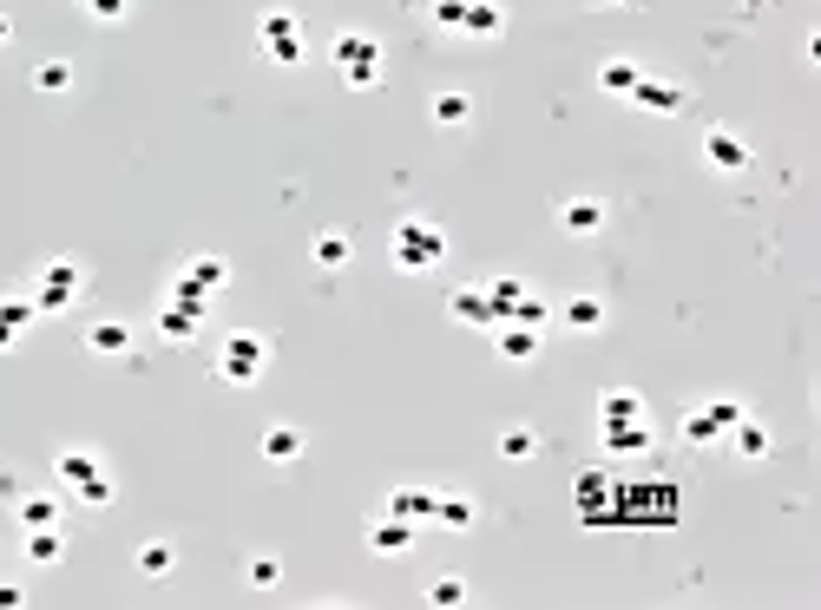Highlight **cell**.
<instances>
[{"instance_id":"1","label":"cell","mask_w":821,"mask_h":610,"mask_svg":"<svg viewBox=\"0 0 821 610\" xmlns=\"http://www.w3.org/2000/svg\"><path fill=\"white\" fill-rule=\"evenodd\" d=\"M388 250H395V269L421 276V269H434V263L447 256V237H441V223H427V217H401Z\"/></svg>"},{"instance_id":"2","label":"cell","mask_w":821,"mask_h":610,"mask_svg":"<svg viewBox=\"0 0 821 610\" xmlns=\"http://www.w3.org/2000/svg\"><path fill=\"white\" fill-rule=\"evenodd\" d=\"M53 473H59V486L72 493V499H85V506H112V480H105V460L99 453H79V447H66L59 460H53Z\"/></svg>"},{"instance_id":"3","label":"cell","mask_w":821,"mask_h":610,"mask_svg":"<svg viewBox=\"0 0 821 610\" xmlns=\"http://www.w3.org/2000/svg\"><path fill=\"white\" fill-rule=\"evenodd\" d=\"M263 361H270V342H263L256 329H237V335L217 348V381L250 388V381H263Z\"/></svg>"},{"instance_id":"4","label":"cell","mask_w":821,"mask_h":610,"mask_svg":"<svg viewBox=\"0 0 821 610\" xmlns=\"http://www.w3.org/2000/svg\"><path fill=\"white\" fill-rule=\"evenodd\" d=\"M329 53H335V72H342L355 92H368V85L381 79V46H375L368 33H335V46H329Z\"/></svg>"},{"instance_id":"5","label":"cell","mask_w":821,"mask_h":610,"mask_svg":"<svg viewBox=\"0 0 821 610\" xmlns=\"http://www.w3.org/2000/svg\"><path fill=\"white\" fill-rule=\"evenodd\" d=\"M256 46H263L270 66H296V59H303V26H296V13H283V7L263 13V20H256Z\"/></svg>"},{"instance_id":"6","label":"cell","mask_w":821,"mask_h":610,"mask_svg":"<svg viewBox=\"0 0 821 610\" xmlns=\"http://www.w3.org/2000/svg\"><path fill=\"white\" fill-rule=\"evenodd\" d=\"M79 289H85V269H79L72 256H53V263L33 276V309H66Z\"/></svg>"},{"instance_id":"7","label":"cell","mask_w":821,"mask_h":610,"mask_svg":"<svg viewBox=\"0 0 821 610\" xmlns=\"http://www.w3.org/2000/svg\"><path fill=\"white\" fill-rule=\"evenodd\" d=\"M737 421H743V401H704V407L684 414V440H691V447H717Z\"/></svg>"},{"instance_id":"8","label":"cell","mask_w":821,"mask_h":610,"mask_svg":"<svg viewBox=\"0 0 821 610\" xmlns=\"http://www.w3.org/2000/svg\"><path fill=\"white\" fill-rule=\"evenodd\" d=\"M204 302H210V296H191V289L171 283V296H164V309H158V335H164V342H191L197 322H204Z\"/></svg>"},{"instance_id":"9","label":"cell","mask_w":821,"mask_h":610,"mask_svg":"<svg viewBox=\"0 0 821 610\" xmlns=\"http://www.w3.org/2000/svg\"><path fill=\"white\" fill-rule=\"evenodd\" d=\"M572 499H579L585 526H612V519H618V493H612V473H579Z\"/></svg>"},{"instance_id":"10","label":"cell","mask_w":821,"mask_h":610,"mask_svg":"<svg viewBox=\"0 0 821 610\" xmlns=\"http://www.w3.org/2000/svg\"><path fill=\"white\" fill-rule=\"evenodd\" d=\"M704 164H710V171H743V164H750V145H743L730 125H710V131H704Z\"/></svg>"},{"instance_id":"11","label":"cell","mask_w":821,"mask_h":610,"mask_svg":"<svg viewBox=\"0 0 821 610\" xmlns=\"http://www.w3.org/2000/svg\"><path fill=\"white\" fill-rule=\"evenodd\" d=\"M631 105H638V112H664V118H671V112H684V85H677V79H651V72H645V79L631 85Z\"/></svg>"},{"instance_id":"12","label":"cell","mask_w":821,"mask_h":610,"mask_svg":"<svg viewBox=\"0 0 821 610\" xmlns=\"http://www.w3.org/2000/svg\"><path fill=\"white\" fill-rule=\"evenodd\" d=\"M224 283H230V263H217V256H191L178 269V289H191V296H217Z\"/></svg>"},{"instance_id":"13","label":"cell","mask_w":821,"mask_h":610,"mask_svg":"<svg viewBox=\"0 0 821 610\" xmlns=\"http://www.w3.org/2000/svg\"><path fill=\"white\" fill-rule=\"evenodd\" d=\"M493 348H500L506 361H533V355H539V329H526V322H493Z\"/></svg>"},{"instance_id":"14","label":"cell","mask_w":821,"mask_h":610,"mask_svg":"<svg viewBox=\"0 0 821 610\" xmlns=\"http://www.w3.org/2000/svg\"><path fill=\"white\" fill-rule=\"evenodd\" d=\"M85 348L105 355V361H125V355H132V329H125V322H92V329H85Z\"/></svg>"},{"instance_id":"15","label":"cell","mask_w":821,"mask_h":610,"mask_svg":"<svg viewBox=\"0 0 821 610\" xmlns=\"http://www.w3.org/2000/svg\"><path fill=\"white\" fill-rule=\"evenodd\" d=\"M612 453H651V421H598Z\"/></svg>"},{"instance_id":"16","label":"cell","mask_w":821,"mask_h":610,"mask_svg":"<svg viewBox=\"0 0 821 610\" xmlns=\"http://www.w3.org/2000/svg\"><path fill=\"white\" fill-rule=\"evenodd\" d=\"M408 545H414V526H408V519H395V513H388V519H375V526H368V552L395 559V552H408Z\"/></svg>"},{"instance_id":"17","label":"cell","mask_w":821,"mask_h":610,"mask_svg":"<svg viewBox=\"0 0 821 610\" xmlns=\"http://www.w3.org/2000/svg\"><path fill=\"white\" fill-rule=\"evenodd\" d=\"M559 223H566L572 237H598V230H605V204H598V197H572V204L559 210Z\"/></svg>"},{"instance_id":"18","label":"cell","mask_w":821,"mask_h":610,"mask_svg":"<svg viewBox=\"0 0 821 610\" xmlns=\"http://www.w3.org/2000/svg\"><path fill=\"white\" fill-rule=\"evenodd\" d=\"M454 322H467V329H493L500 315H493V302H487V289H454Z\"/></svg>"},{"instance_id":"19","label":"cell","mask_w":821,"mask_h":610,"mask_svg":"<svg viewBox=\"0 0 821 610\" xmlns=\"http://www.w3.org/2000/svg\"><path fill=\"white\" fill-rule=\"evenodd\" d=\"M480 519V506L467 499V493H434V526H447V532H467Z\"/></svg>"},{"instance_id":"20","label":"cell","mask_w":821,"mask_h":610,"mask_svg":"<svg viewBox=\"0 0 821 610\" xmlns=\"http://www.w3.org/2000/svg\"><path fill=\"white\" fill-rule=\"evenodd\" d=\"M559 322H566L572 335H592V329H605V302H598V296H572V302L559 309Z\"/></svg>"},{"instance_id":"21","label":"cell","mask_w":821,"mask_h":610,"mask_svg":"<svg viewBox=\"0 0 821 610\" xmlns=\"http://www.w3.org/2000/svg\"><path fill=\"white\" fill-rule=\"evenodd\" d=\"M388 513H395V519H408V526H421V519H434V493H427V486H395Z\"/></svg>"},{"instance_id":"22","label":"cell","mask_w":821,"mask_h":610,"mask_svg":"<svg viewBox=\"0 0 821 610\" xmlns=\"http://www.w3.org/2000/svg\"><path fill=\"white\" fill-rule=\"evenodd\" d=\"M26 559L33 565H59L66 559V532L59 526H26Z\"/></svg>"},{"instance_id":"23","label":"cell","mask_w":821,"mask_h":610,"mask_svg":"<svg viewBox=\"0 0 821 610\" xmlns=\"http://www.w3.org/2000/svg\"><path fill=\"white\" fill-rule=\"evenodd\" d=\"M309 256H316V269H349V256H355V243H349L342 230H322V237L309 243Z\"/></svg>"},{"instance_id":"24","label":"cell","mask_w":821,"mask_h":610,"mask_svg":"<svg viewBox=\"0 0 821 610\" xmlns=\"http://www.w3.org/2000/svg\"><path fill=\"white\" fill-rule=\"evenodd\" d=\"M598 421H645V394H631V388H605V394H598Z\"/></svg>"},{"instance_id":"25","label":"cell","mask_w":821,"mask_h":610,"mask_svg":"<svg viewBox=\"0 0 821 610\" xmlns=\"http://www.w3.org/2000/svg\"><path fill=\"white\" fill-rule=\"evenodd\" d=\"M263 460H270V467H296V460H303V434H296V427H270V434H263Z\"/></svg>"},{"instance_id":"26","label":"cell","mask_w":821,"mask_h":610,"mask_svg":"<svg viewBox=\"0 0 821 610\" xmlns=\"http://www.w3.org/2000/svg\"><path fill=\"white\" fill-rule=\"evenodd\" d=\"M638 79H645V66H638V59H605V66H598V85H605V92H618V99H631V85H638Z\"/></svg>"},{"instance_id":"27","label":"cell","mask_w":821,"mask_h":610,"mask_svg":"<svg viewBox=\"0 0 821 610\" xmlns=\"http://www.w3.org/2000/svg\"><path fill=\"white\" fill-rule=\"evenodd\" d=\"M730 440H737V453H743V460H769V427H763V421H750V414H743V421L730 427Z\"/></svg>"},{"instance_id":"28","label":"cell","mask_w":821,"mask_h":610,"mask_svg":"<svg viewBox=\"0 0 821 610\" xmlns=\"http://www.w3.org/2000/svg\"><path fill=\"white\" fill-rule=\"evenodd\" d=\"M171 565H178V545H164V539L138 545V578H171Z\"/></svg>"},{"instance_id":"29","label":"cell","mask_w":821,"mask_h":610,"mask_svg":"<svg viewBox=\"0 0 821 610\" xmlns=\"http://www.w3.org/2000/svg\"><path fill=\"white\" fill-rule=\"evenodd\" d=\"M500 26H506L500 0H467V26H460V33H474V39H493Z\"/></svg>"},{"instance_id":"30","label":"cell","mask_w":821,"mask_h":610,"mask_svg":"<svg viewBox=\"0 0 821 610\" xmlns=\"http://www.w3.org/2000/svg\"><path fill=\"white\" fill-rule=\"evenodd\" d=\"M480 289H487V302H493V315H500V322H506V315L520 309V296H526V283H520V276H493V283H480Z\"/></svg>"},{"instance_id":"31","label":"cell","mask_w":821,"mask_h":610,"mask_svg":"<svg viewBox=\"0 0 821 610\" xmlns=\"http://www.w3.org/2000/svg\"><path fill=\"white\" fill-rule=\"evenodd\" d=\"M13 513H20V526H59V499H46V493H20Z\"/></svg>"},{"instance_id":"32","label":"cell","mask_w":821,"mask_h":610,"mask_svg":"<svg viewBox=\"0 0 821 610\" xmlns=\"http://www.w3.org/2000/svg\"><path fill=\"white\" fill-rule=\"evenodd\" d=\"M33 85H39V92H72V66H66V59H39V66H33Z\"/></svg>"},{"instance_id":"33","label":"cell","mask_w":821,"mask_h":610,"mask_svg":"<svg viewBox=\"0 0 821 610\" xmlns=\"http://www.w3.org/2000/svg\"><path fill=\"white\" fill-rule=\"evenodd\" d=\"M474 118V99L467 92H441L434 99V125H467Z\"/></svg>"},{"instance_id":"34","label":"cell","mask_w":821,"mask_h":610,"mask_svg":"<svg viewBox=\"0 0 821 610\" xmlns=\"http://www.w3.org/2000/svg\"><path fill=\"white\" fill-rule=\"evenodd\" d=\"M500 453H506V460H533V453H539V434H533V427H506V434H500Z\"/></svg>"},{"instance_id":"35","label":"cell","mask_w":821,"mask_h":610,"mask_svg":"<svg viewBox=\"0 0 821 610\" xmlns=\"http://www.w3.org/2000/svg\"><path fill=\"white\" fill-rule=\"evenodd\" d=\"M33 315H39V309H33V296H0V322H7L13 335H20V329H26Z\"/></svg>"},{"instance_id":"36","label":"cell","mask_w":821,"mask_h":610,"mask_svg":"<svg viewBox=\"0 0 821 610\" xmlns=\"http://www.w3.org/2000/svg\"><path fill=\"white\" fill-rule=\"evenodd\" d=\"M243 578H250L256 591H270V585H283V565H276V559H250V565H243Z\"/></svg>"},{"instance_id":"37","label":"cell","mask_w":821,"mask_h":610,"mask_svg":"<svg viewBox=\"0 0 821 610\" xmlns=\"http://www.w3.org/2000/svg\"><path fill=\"white\" fill-rule=\"evenodd\" d=\"M546 315H552V309H546V302H539V296H520V309H513V315H506V322H526V329H539V322H546Z\"/></svg>"},{"instance_id":"38","label":"cell","mask_w":821,"mask_h":610,"mask_svg":"<svg viewBox=\"0 0 821 610\" xmlns=\"http://www.w3.org/2000/svg\"><path fill=\"white\" fill-rule=\"evenodd\" d=\"M434 20H441L447 33H460V26H467V0H434Z\"/></svg>"},{"instance_id":"39","label":"cell","mask_w":821,"mask_h":610,"mask_svg":"<svg viewBox=\"0 0 821 610\" xmlns=\"http://www.w3.org/2000/svg\"><path fill=\"white\" fill-rule=\"evenodd\" d=\"M427 598H434L441 610H447V605H467V585H460V578H434V591H427Z\"/></svg>"},{"instance_id":"40","label":"cell","mask_w":821,"mask_h":610,"mask_svg":"<svg viewBox=\"0 0 821 610\" xmlns=\"http://www.w3.org/2000/svg\"><path fill=\"white\" fill-rule=\"evenodd\" d=\"M79 7H85L92 20H125V7H132V0H79Z\"/></svg>"},{"instance_id":"41","label":"cell","mask_w":821,"mask_h":610,"mask_svg":"<svg viewBox=\"0 0 821 610\" xmlns=\"http://www.w3.org/2000/svg\"><path fill=\"white\" fill-rule=\"evenodd\" d=\"M20 605V591H13V585H0V610H13Z\"/></svg>"},{"instance_id":"42","label":"cell","mask_w":821,"mask_h":610,"mask_svg":"<svg viewBox=\"0 0 821 610\" xmlns=\"http://www.w3.org/2000/svg\"><path fill=\"white\" fill-rule=\"evenodd\" d=\"M7 39H13V20H7V13H0V46H7Z\"/></svg>"},{"instance_id":"43","label":"cell","mask_w":821,"mask_h":610,"mask_svg":"<svg viewBox=\"0 0 821 610\" xmlns=\"http://www.w3.org/2000/svg\"><path fill=\"white\" fill-rule=\"evenodd\" d=\"M0 348H13V329H7V322H0Z\"/></svg>"}]
</instances>
